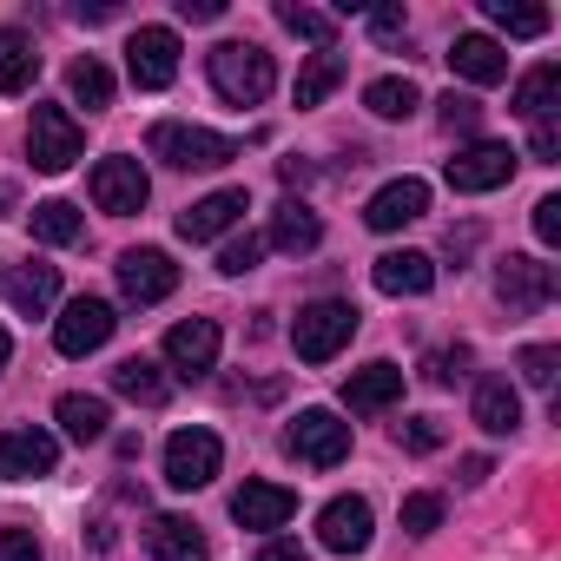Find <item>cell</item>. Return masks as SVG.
I'll return each mask as SVG.
<instances>
[{
    "label": "cell",
    "instance_id": "6da1fadb",
    "mask_svg": "<svg viewBox=\"0 0 561 561\" xmlns=\"http://www.w3.org/2000/svg\"><path fill=\"white\" fill-rule=\"evenodd\" d=\"M211 87H218L225 106H257V100L277 87V67H271V54L251 47V41H218V47H211Z\"/></svg>",
    "mask_w": 561,
    "mask_h": 561
},
{
    "label": "cell",
    "instance_id": "7a4b0ae2",
    "mask_svg": "<svg viewBox=\"0 0 561 561\" xmlns=\"http://www.w3.org/2000/svg\"><path fill=\"white\" fill-rule=\"evenodd\" d=\"M351 337H357V305H344V298H318V305H305L298 324H291V351H298L305 364H331Z\"/></svg>",
    "mask_w": 561,
    "mask_h": 561
},
{
    "label": "cell",
    "instance_id": "3957f363",
    "mask_svg": "<svg viewBox=\"0 0 561 561\" xmlns=\"http://www.w3.org/2000/svg\"><path fill=\"white\" fill-rule=\"evenodd\" d=\"M152 159H165L172 172H211V165H231L238 159V139L165 119V126H152Z\"/></svg>",
    "mask_w": 561,
    "mask_h": 561
},
{
    "label": "cell",
    "instance_id": "277c9868",
    "mask_svg": "<svg viewBox=\"0 0 561 561\" xmlns=\"http://www.w3.org/2000/svg\"><path fill=\"white\" fill-rule=\"evenodd\" d=\"M285 449L311 469H337L351 456V423L337 410H298V423L285 430Z\"/></svg>",
    "mask_w": 561,
    "mask_h": 561
},
{
    "label": "cell",
    "instance_id": "5b68a950",
    "mask_svg": "<svg viewBox=\"0 0 561 561\" xmlns=\"http://www.w3.org/2000/svg\"><path fill=\"white\" fill-rule=\"evenodd\" d=\"M87 152V133L67 106H34V126H27V159L41 172H67L73 159Z\"/></svg>",
    "mask_w": 561,
    "mask_h": 561
},
{
    "label": "cell",
    "instance_id": "8992f818",
    "mask_svg": "<svg viewBox=\"0 0 561 561\" xmlns=\"http://www.w3.org/2000/svg\"><path fill=\"white\" fill-rule=\"evenodd\" d=\"M495 298H502L515 318L541 311V305L554 298V264H548V257H528V251H508V257L495 264Z\"/></svg>",
    "mask_w": 561,
    "mask_h": 561
},
{
    "label": "cell",
    "instance_id": "52a82bcc",
    "mask_svg": "<svg viewBox=\"0 0 561 561\" xmlns=\"http://www.w3.org/2000/svg\"><path fill=\"white\" fill-rule=\"evenodd\" d=\"M218 351H225V331H218L211 318H185V324L165 331V370L185 377V383L211 377V370H218Z\"/></svg>",
    "mask_w": 561,
    "mask_h": 561
},
{
    "label": "cell",
    "instance_id": "ba28073f",
    "mask_svg": "<svg viewBox=\"0 0 561 561\" xmlns=\"http://www.w3.org/2000/svg\"><path fill=\"white\" fill-rule=\"evenodd\" d=\"M179 291V264L165 257V251H152V244H139V251H126L119 257V298L126 305H165Z\"/></svg>",
    "mask_w": 561,
    "mask_h": 561
},
{
    "label": "cell",
    "instance_id": "9c48e42d",
    "mask_svg": "<svg viewBox=\"0 0 561 561\" xmlns=\"http://www.w3.org/2000/svg\"><path fill=\"white\" fill-rule=\"evenodd\" d=\"M126 73H133L139 93L172 87V80H179V34H172V27H139V34L126 41Z\"/></svg>",
    "mask_w": 561,
    "mask_h": 561
},
{
    "label": "cell",
    "instance_id": "30bf717a",
    "mask_svg": "<svg viewBox=\"0 0 561 561\" xmlns=\"http://www.w3.org/2000/svg\"><path fill=\"white\" fill-rule=\"evenodd\" d=\"M87 185H93V205L113 211V218H133V211H146V198H152V179H146L139 159H100Z\"/></svg>",
    "mask_w": 561,
    "mask_h": 561
},
{
    "label": "cell",
    "instance_id": "8fae6325",
    "mask_svg": "<svg viewBox=\"0 0 561 561\" xmlns=\"http://www.w3.org/2000/svg\"><path fill=\"white\" fill-rule=\"evenodd\" d=\"M443 179H449V192H495V185L515 179V152L495 146V139H476V146H462V152L443 165Z\"/></svg>",
    "mask_w": 561,
    "mask_h": 561
},
{
    "label": "cell",
    "instance_id": "7c38bea8",
    "mask_svg": "<svg viewBox=\"0 0 561 561\" xmlns=\"http://www.w3.org/2000/svg\"><path fill=\"white\" fill-rule=\"evenodd\" d=\"M113 305L106 298H73L67 311H60V324H54V344H60V357H93L106 337H113Z\"/></svg>",
    "mask_w": 561,
    "mask_h": 561
},
{
    "label": "cell",
    "instance_id": "4fadbf2b",
    "mask_svg": "<svg viewBox=\"0 0 561 561\" xmlns=\"http://www.w3.org/2000/svg\"><path fill=\"white\" fill-rule=\"evenodd\" d=\"M218 462H225V449H218L211 430H179V436L165 443V482H172V489H205V482L218 476Z\"/></svg>",
    "mask_w": 561,
    "mask_h": 561
},
{
    "label": "cell",
    "instance_id": "5bb4252c",
    "mask_svg": "<svg viewBox=\"0 0 561 561\" xmlns=\"http://www.w3.org/2000/svg\"><path fill=\"white\" fill-rule=\"evenodd\" d=\"M54 462H60V443L47 430H0V476L8 482H41L54 476Z\"/></svg>",
    "mask_w": 561,
    "mask_h": 561
},
{
    "label": "cell",
    "instance_id": "9a60e30c",
    "mask_svg": "<svg viewBox=\"0 0 561 561\" xmlns=\"http://www.w3.org/2000/svg\"><path fill=\"white\" fill-rule=\"evenodd\" d=\"M244 211H251L244 185H225V192H211V198H198V205L179 211V238H185V244H211V238H225Z\"/></svg>",
    "mask_w": 561,
    "mask_h": 561
},
{
    "label": "cell",
    "instance_id": "2e32d148",
    "mask_svg": "<svg viewBox=\"0 0 561 561\" xmlns=\"http://www.w3.org/2000/svg\"><path fill=\"white\" fill-rule=\"evenodd\" d=\"M231 515H238V528L271 535V528H285V522L298 515V495H291L285 482H244V489L231 495Z\"/></svg>",
    "mask_w": 561,
    "mask_h": 561
},
{
    "label": "cell",
    "instance_id": "e0dca14e",
    "mask_svg": "<svg viewBox=\"0 0 561 561\" xmlns=\"http://www.w3.org/2000/svg\"><path fill=\"white\" fill-rule=\"evenodd\" d=\"M318 541H324L331 554H364V548H370V502H364V495H337V502H324V515H318Z\"/></svg>",
    "mask_w": 561,
    "mask_h": 561
},
{
    "label": "cell",
    "instance_id": "ac0fdd59",
    "mask_svg": "<svg viewBox=\"0 0 561 561\" xmlns=\"http://www.w3.org/2000/svg\"><path fill=\"white\" fill-rule=\"evenodd\" d=\"M430 211V185L423 179H390L370 205H364V225L370 231H403V225H416Z\"/></svg>",
    "mask_w": 561,
    "mask_h": 561
},
{
    "label": "cell",
    "instance_id": "d6986e66",
    "mask_svg": "<svg viewBox=\"0 0 561 561\" xmlns=\"http://www.w3.org/2000/svg\"><path fill=\"white\" fill-rule=\"evenodd\" d=\"M370 277H377L383 298H423V291L436 285V264H430L423 251H383V257L370 264Z\"/></svg>",
    "mask_w": 561,
    "mask_h": 561
},
{
    "label": "cell",
    "instance_id": "ffe728a7",
    "mask_svg": "<svg viewBox=\"0 0 561 561\" xmlns=\"http://www.w3.org/2000/svg\"><path fill=\"white\" fill-rule=\"evenodd\" d=\"M264 244L271 251H291V257H305V251H318L324 244V225H318V211L305 205V198H285L271 211V231H264Z\"/></svg>",
    "mask_w": 561,
    "mask_h": 561
},
{
    "label": "cell",
    "instance_id": "44dd1931",
    "mask_svg": "<svg viewBox=\"0 0 561 561\" xmlns=\"http://www.w3.org/2000/svg\"><path fill=\"white\" fill-rule=\"evenodd\" d=\"M449 67H456L469 87H495V80H508V54H502L495 34H456Z\"/></svg>",
    "mask_w": 561,
    "mask_h": 561
},
{
    "label": "cell",
    "instance_id": "7402d4cb",
    "mask_svg": "<svg viewBox=\"0 0 561 561\" xmlns=\"http://www.w3.org/2000/svg\"><path fill=\"white\" fill-rule=\"evenodd\" d=\"M0 291L14 298V311H27V318H47V311H54V298H60V271H54V264H41V257H34V264H14Z\"/></svg>",
    "mask_w": 561,
    "mask_h": 561
},
{
    "label": "cell",
    "instance_id": "603a6c76",
    "mask_svg": "<svg viewBox=\"0 0 561 561\" xmlns=\"http://www.w3.org/2000/svg\"><path fill=\"white\" fill-rule=\"evenodd\" d=\"M403 397V370L397 364H364V370H351V383H344V403L357 410V416H377V410H390Z\"/></svg>",
    "mask_w": 561,
    "mask_h": 561
},
{
    "label": "cell",
    "instance_id": "cb8c5ba5",
    "mask_svg": "<svg viewBox=\"0 0 561 561\" xmlns=\"http://www.w3.org/2000/svg\"><path fill=\"white\" fill-rule=\"evenodd\" d=\"M476 423H482L489 436H515V430H522V397H515L508 377H482V383H476Z\"/></svg>",
    "mask_w": 561,
    "mask_h": 561
},
{
    "label": "cell",
    "instance_id": "d4e9b609",
    "mask_svg": "<svg viewBox=\"0 0 561 561\" xmlns=\"http://www.w3.org/2000/svg\"><path fill=\"white\" fill-rule=\"evenodd\" d=\"M146 541H152V561H205V535L185 515H159L146 528Z\"/></svg>",
    "mask_w": 561,
    "mask_h": 561
},
{
    "label": "cell",
    "instance_id": "484cf974",
    "mask_svg": "<svg viewBox=\"0 0 561 561\" xmlns=\"http://www.w3.org/2000/svg\"><path fill=\"white\" fill-rule=\"evenodd\" d=\"M554 93H561V67L554 60H541V67H528L522 80H515V113L535 126V119H554Z\"/></svg>",
    "mask_w": 561,
    "mask_h": 561
},
{
    "label": "cell",
    "instance_id": "4316f807",
    "mask_svg": "<svg viewBox=\"0 0 561 561\" xmlns=\"http://www.w3.org/2000/svg\"><path fill=\"white\" fill-rule=\"evenodd\" d=\"M34 73H41L34 41H27V34H14V27H0V93H27V87H34Z\"/></svg>",
    "mask_w": 561,
    "mask_h": 561
},
{
    "label": "cell",
    "instance_id": "83f0119b",
    "mask_svg": "<svg viewBox=\"0 0 561 561\" xmlns=\"http://www.w3.org/2000/svg\"><path fill=\"white\" fill-rule=\"evenodd\" d=\"M27 231H34L41 244H80L87 218H80V205H67V198H47V205H34V211H27Z\"/></svg>",
    "mask_w": 561,
    "mask_h": 561
},
{
    "label": "cell",
    "instance_id": "f1b7e54d",
    "mask_svg": "<svg viewBox=\"0 0 561 561\" xmlns=\"http://www.w3.org/2000/svg\"><path fill=\"white\" fill-rule=\"evenodd\" d=\"M54 416H60V430H67L73 443H100V436H106V423H113L106 397H80V390H73V397H60V410H54Z\"/></svg>",
    "mask_w": 561,
    "mask_h": 561
},
{
    "label": "cell",
    "instance_id": "f546056e",
    "mask_svg": "<svg viewBox=\"0 0 561 561\" xmlns=\"http://www.w3.org/2000/svg\"><path fill=\"white\" fill-rule=\"evenodd\" d=\"M364 106H370L377 119H410V113L423 106V93H416V80L383 73V80H370V87H364Z\"/></svg>",
    "mask_w": 561,
    "mask_h": 561
},
{
    "label": "cell",
    "instance_id": "4dcf8cb0",
    "mask_svg": "<svg viewBox=\"0 0 561 561\" xmlns=\"http://www.w3.org/2000/svg\"><path fill=\"white\" fill-rule=\"evenodd\" d=\"M113 390H119L126 403H165L172 383H165V370H159L152 357H126V364L113 370Z\"/></svg>",
    "mask_w": 561,
    "mask_h": 561
},
{
    "label": "cell",
    "instance_id": "1f68e13d",
    "mask_svg": "<svg viewBox=\"0 0 561 561\" xmlns=\"http://www.w3.org/2000/svg\"><path fill=\"white\" fill-rule=\"evenodd\" d=\"M67 93H73L87 113L113 106V73H106V60H93V54H87V60H73V67H67Z\"/></svg>",
    "mask_w": 561,
    "mask_h": 561
},
{
    "label": "cell",
    "instance_id": "d6a6232c",
    "mask_svg": "<svg viewBox=\"0 0 561 561\" xmlns=\"http://www.w3.org/2000/svg\"><path fill=\"white\" fill-rule=\"evenodd\" d=\"M337 80H344V54H311L305 60V73H298V106H324V93H337Z\"/></svg>",
    "mask_w": 561,
    "mask_h": 561
},
{
    "label": "cell",
    "instance_id": "836d02e7",
    "mask_svg": "<svg viewBox=\"0 0 561 561\" xmlns=\"http://www.w3.org/2000/svg\"><path fill=\"white\" fill-rule=\"evenodd\" d=\"M489 21L508 41H541L548 34V8H522V0H489Z\"/></svg>",
    "mask_w": 561,
    "mask_h": 561
},
{
    "label": "cell",
    "instance_id": "e575fe53",
    "mask_svg": "<svg viewBox=\"0 0 561 561\" xmlns=\"http://www.w3.org/2000/svg\"><path fill=\"white\" fill-rule=\"evenodd\" d=\"M277 21H285L298 41H318V47L337 41V14H324V8H298V0H285V8H277Z\"/></svg>",
    "mask_w": 561,
    "mask_h": 561
},
{
    "label": "cell",
    "instance_id": "d590c367",
    "mask_svg": "<svg viewBox=\"0 0 561 561\" xmlns=\"http://www.w3.org/2000/svg\"><path fill=\"white\" fill-rule=\"evenodd\" d=\"M554 370H561V351H548V344H528V351H522V383L554 390Z\"/></svg>",
    "mask_w": 561,
    "mask_h": 561
},
{
    "label": "cell",
    "instance_id": "8d00e7d4",
    "mask_svg": "<svg viewBox=\"0 0 561 561\" xmlns=\"http://www.w3.org/2000/svg\"><path fill=\"white\" fill-rule=\"evenodd\" d=\"M403 528L410 535H436L443 528V495H403Z\"/></svg>",
    "mask_w": 561,
    "mask_h": 561
},
{
    "label": "cell",
    "instance_id": "74e56055",
    "mask_svg": "<svg viewBox=\"0 0 561 561\" xmlns=\"http://www.w3.org/2000/svg\"><path fill=\"white\" fill-rule=\"evenodd\" d=\"M257 257H264V238H251V231H244V238H231V244L218 251V271H225V277H244Z\"/></svg>",
    "mask_w": 561,
    "mask_h": 561
},
{
    "label": "cell",
    "instance_id": "f35d334b",
    "mask_svg": "<svg viewBox=\"0 0 561 561\" xmlns=\"http://www.w3.org/2000/svg\"><path fill=\"white\" fill-rule=\"evenodd\" d=\"M462 370H469V351H462V344H456V351H430V357H423V383H456Z\"/></svg>",
    "mask_w": 561,
    "mask_h": 561
},
{
    "label": "cell",
    "instance_id": "ab89813d",
    "mask_svg": "<svg viewBox=\"0 0 561 561\" xmlns=\"http://www.w3.org/2000/svg\"><path fill=\"white\" fill-rule=\"evenodd\" d=\"M443 126H449V133H476V126H482V106H476L469 93H443Z\"/></svg>",
    "mask_w": 561,
    "mask_h": 561
},
{
    "label": "cell",
    "instance_id": "60d3db41",
    "mask_svg": "<svg viewBox=\"0 0 561 561\" xmlns=\"http://www.w3.org/2000/svg\"><path fill=\"white\" fill-rule=\"evenodd\" d=\"M397 443H403L410 456H430V449H443V430H436L430 416H410V423L397 430Z\"/></svg>",
    "mask_w": 561,
    "mask_h": 561
},
{
    "label": "cell",
    "instance_id": "b9f144b4",
    "mask_svg": "<svg viewBox=\"0 0 561 561\" xmlns=\"http://www.w3.org/2000/svg\"><path fill=\"white\" fill-rule=\"evenodd\" d=\"M0 561H41V535L34 528H0Z\"/></svg>",
    "mask_w": 561,
    "mask_h": 561
},
{
    "label": "cell",
    "instance_id": "7bdbcfd3",
    "mask_svg": "<svg viewBox=\"0 0 561 561\" xmlns=\"http://www.w3.org/2000/svg\"><path fill=\"white\" fill-rule=\"evenodd\" d=\"M528 152H535V165H554V159H561V126H554V119H535Z\"/></svg>",
    "mask_w": 561,
    "mask_h": 561
},
{
    "label": "cell",
    "instance_id": "ee69618b",
    "mask_svg": "<svg viewBox=\"0 0 561 561\" xmlns=\"http://www.w3.org/2000/svg\"><path fill=\"white\" fill-rule=\"evenodd\" d=\"M535 238L541 244H561V198H541L535 205Z\"/></svg>",
    "mask_w": 561,
    "mask_h": 561
},
{
    "label": "cell",
    "instance_id": "f6af8a7d",
    "mask_svg": "<svg viewBox=\"0 0 561 561\" xmlns=\"http://www.w3.org/2000/svg\"><path fill=\"white\" fill-rule=\"evenodd\" d=\"M370 34H377V41H397V34H403V8H377V14H370Z\"/></svg>",
    "mask_w": 561,
    "mask_h": 561
},
{
    "label": "cell",
    "instance_id": "bcb514c9",
    "mask_svg": "<svg viewBox=\"0 0 561 561\" xmlns=\"http://www.w3.org/2000/svg\"><path fill=\"white\" fill-rule=\"evenodd\" d=\"M257 561H311V554H305L298 541H264V548H257Z\"/></svg>",
    "mask_w": 561,
    "mask_h": 561
},
{
    "label": "cell",
    "instance_id": "7dc6e473",
    "mask_svg": "<svg viewBox=\"0 0 561 561\" xmlns=\"http://www.w3.org/2000/svg\"><path fill=\"white\" fill-rule=\"evenodd\" d=\"M179 14H185V21H218L225 0H179Z\"/></svg>",
    "mask_w": 561,
    "mask_h": 561
},
{
    "label": "cell",
    "instance_id": "c3c4849f",
    "mask_svg": "<svg viewBox=\"0 0 561 561\" xmlns=\"http://www.w3.org/2000/svg\"><path fill=\"white\" fill-rule=\"evenodd\" d=\"M73 14H80V21H93V27H100V21H113V0H100V8H87V0H80V8H73Z\"/></svg>",
    "mask_w": 561,
    "mask_h": 561
},
{
    "label": "cell",
    "instance_id": "681fc988",
    "mask_svg": "<svg viewBox=\"0 0 561 561\" xmlns=\"http://www.w3.org/2000/svg\"><path fill=\"white\" fill-rule=\"evenodd\" d=\"M8 357H14V344H8V331H0V370H8Z\"/></svg>",
    "mask_w": 561,
    "mask_h": 561
},
{
    "label": "cell",
    "instance_id": "f907efd6",
    "mask_svg": "<svg viewBox=\"0 0 561 561\" xmlns=\"http://www.w3.org/2000/svg\"><path fill=\"white\" fill-rule=\"evenodd\" d=\"M8 205H14V185H8V179H0V211H8Z\"/></svg>",
    "mask_w": 561,
    "mask_h": 561
},
{
    "label": "cell",
    "instance_id": "816d5d0a",
    "mask_svg": "<svg viewBox=\"0 0 561 561\" xmlns=\"http://www.w3.org/2000/svg\"><path fill=\"white\" fill-rule=\"evenodd\" d=\"M0 285H8V264H0Z\"/></svg>",
    "mask_w": 561,
    "mask_h": 561
}]
</instances>
